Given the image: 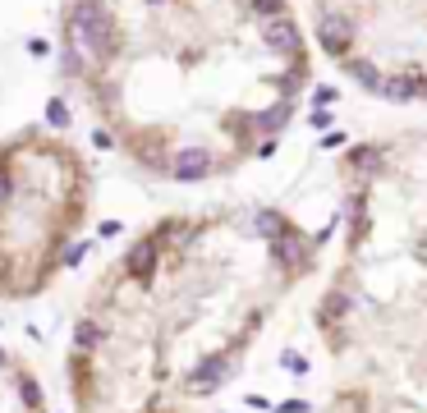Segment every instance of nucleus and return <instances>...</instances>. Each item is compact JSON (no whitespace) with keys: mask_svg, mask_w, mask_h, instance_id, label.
<instances>
[{"mask_svg":"<svg viewBox=\"0 0 427 413\" xmlns=\"http://www.w3.org/2000/svg\"><path fill=\"white\" fill-rule=\"evenodd\" d=\"M55 65L133 170L216 184L294 124L313 37L294 0H60Z\"/></svg>","mask_w":427,"mask_h":413,"instance_id":"1","label":"nucleus"},{"mask_svg":"<svg viewBox=\"0 0 427 413\" xmlns=\"http://www.w3.org/2000/svg\"><path fill=\"white\" fill-rule=\"evenodd\" d=\"M0 413H51L37 368L10 345H0Z\"/></svg>","mask_w":427,"mask_h":413,"instance_id":"6","label":"nucleus"},{"mask_svg":"<svg viewBox=\"0 0 427 413\" xmlns=\"http://www.w3.org/2000/svg\"><path fill=\"white\" fill-rule=\"evenodd\" d=\"M97 174L74 138L42 124L0 138V308L60 280L88 230Z\"/></svg>","mask_w":427,"mask_h":413,"instance_id":"4","label":"nucleus"},{"mask_svg":"<svg viewBox=\"0 0 427 413\" xmlns=\"http://www.w3.org/2000/svg\"><path fill=\"white\" fill-rule=\"evenodd\" d=\"M142 413H197V409H142Z\"/></svg>","mask_w":427,"mask_h":413,"instance_id":"7","label":"nucleus"},{"mask_svg":"<svg viewBox=\"0 0 427 413\" xmlns=\"http://www.w3.org/2000/svg\"><path fill=\"white\" fill-rule=\"evenodd\" d=\"M322 266V234L271 202L170 211L92 280L65 345L74 413L202 409Z\"/></svg>","mask_w":427,"mask_h":413,"instance_id":"2","label":"nucleus"},{"mask_svg":"<svg viewBox=\"0 0 427 413\" xmlns=\"http://www.w3.org/2000/svg\"><path fill=\"white\" fill-rule=\"evenodd\" d=\"M340 248L313 303L322 413H427V124L345 147Z\"/></svg>","mask_w":427,"mask_h":413,"instance_id":"3","label":"nucleus"},{"mask_svg":"<svg viewBox=\"0 0 427 413\" xmlns=\"http://www.w3.org/2000/svg\"><path fill=\"white\" fill-rule=\"evenodd\" d=\"M308 37L368 97L427 110V0H304Z\"/></svg>","mask_w":427,"mask_h":413,"instance_id":"5","label":"nucleus"}]
</instances>
